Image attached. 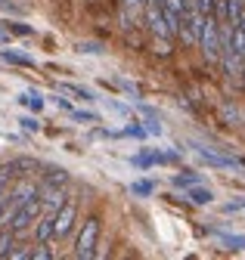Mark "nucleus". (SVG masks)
Wrapping results in <instances>:
<instances>
[{
	"instance_id": "f257e3e1",
	"label": "nucleus",
	"mask_w": 245,
	"mask_h": 260,
	"mask_svg": "<svg viewBox=\"0 0 245 260\" xmlns=\"http://www.w3.org/2000/svg\"><path fill=\"white\" fill-rule=\"evenodd\" d=\"M218 16L214 13H205V22H202V31H199V47L205 53V59L218 62L221 59V31H218Z\"/></svg>"
},
{
	"instance_id": "f03ea898",
	"label": "nucleus",
	"mask_w": 245,
	"mask_h": 260,
	"mask_svg": "<svg viewBox=\"0 0 245 260\" xmlns=\"http://www.w3.org/2000/svg\"><path fill=\"white\" fill-rule=\"evenodd\" d=\"M41 211H44L41 199H38V195H32V199H28L25 205H19V208L13 211V217L7 220V226H10L13 233H22V230H28V226H32V223L41 217Z\"/></svg>"
},
{
	"instance_id": "7ed1b4c3",
	"label": "nucleus",
	"mask_w": 245,
	"mask_h": 260,
	"mask_svg": "<svg viewBox=\"0 0 245 260\" xmlns=\"http://www.w3.org/2000/svg\"><path fill=\"white\" fill-rule=\"evenodd\" d=\"M97 239H100V220L90 217V220L84 223V230H81L78 242H75V257H81V260L94 257V254H97Z\"/></svg>"
},
{
	"instance_id": "20e7f679",
	"label": "nucleus",
	"mask_w": 245,
	"mask_h": 260,
	"mask_svg": "<svg viewBox=\"0 0 245 260\" xmlns=\"http://www.w3.org/2000/svg\"><path fill=\"white\" fill-rule=\"evenodd\" d=\"M75 217H78V205H75V202H63V208L53 214V236H56V239L69 236L72 226H75Z\"/></svg>"
},
{
	"instance_id": "39448f33",
	"label": "nucleus",
	"mask_w": 245,
	"mask_h": 260,
	"mask_svg": "<svg viewBox=\"0 0 245 260\" xmlns=\"http://www.w3.org/2000/svg\"><path fill=\"white\" fill-rule=\"evenodd\" d=\"M146 22L152 28V35H159V38H171V28L165 22V13H162V4H149L146 7Z\"/></svg>"
},
{
	"instance_id": "423d86ee",
	"label": "nucleus",
	"mask_w": 245,
	"mask_h": 260,
	"mask_svg": "<svg viewBox=\"0 0 245 260\" xmlns=\"http://www.w3.org/2000/svg\"><path fill=\"white\" fill-rule=\"evenodd\" d=\"M190 146L199 152V158L205 161V165H211V168H236V161L230 155H221V152H214V149H208L202 143H190Z\"/></svg>"
},
{
	"instance_id": "0eeeda50",
	"label": "nucleus",
	"mask_w": 245,
	"mask_h": 260,
	"mask_svg": "<svg viewBox=\"0 0 245 260\" xmlns=\"http://www.w3.org/2000/svg\"><path fill=\"white\" fill-rule=\"evenodd\" d=\"M63 202H66V195H63V189H59V186H44V199H41V205H44L50 214H56L59 208H63Z\"/></svg>"
},
{
	"instance_id": "6e6552de",
	"label": "nucleus",
	"mask_w": 245,
	"mask_h": 260,
	"mask_svg": "<svg viewBox=\"0 0 245 260\" xmlns=\"http://www.w3.org/2000/svg\"><path fill=\"white\" fill-rule=\"evenodd\" d=\"M47 174H44V186H59L63 189L66 183H69V171L66 168H44Z\"/></svg>"
},
{
	"instance_id": "1a4fd4ad",
	"label": "nucleus",
	"mask_w": 245,
	"mask_h": 260,
	"mask_svg": "<svg viewBox=\"0 0 245 260\" xmlns=\"http://www.w3.org/2000/svg\"><path fill=\"white\" fill-rule=\"evenodd\" d=\"M7 168H10V174H13V177H25L28 171H38L41 165H38L35 158H16L13 165H7Z\"/></svg>"
},
{
	"instance_id": "9d476101",
	"label": "nucleus",
	"mask_w": 245,
	"mask_h": 260,
	"mask_svg": "<svg viewBox=\"0 0 245 260\" xmlns=\"http://www.w3.org/2000/svg\"><path fill=\"white\" fill-rule=\"evenodd\" d=\"M35 236H38V242H50V239H53V214H47V217L38 223Z\"/></svg>"
},
{
	"instance_id": "9b49d317",
	"label": "nucleus",
	"mask_w": 245,
	"mask_h": 260,
	"mask_svg": "<svg viewBox=\"0 0 245 260\" xmlns=\"http://www.w3.org/2000/svg\"><path fill=\"white\" fill-rule=\"evenodd\" d=\"M59 90H63V93H72V96H81V100H87V103H94V93L84 90V87H78V84H59Z\"/></svg>"
},
{
	"instance_id": "f8f14e48",
	"label": "nucleus",
	"mask_w": 245,
	"mask_h": 260,
	"mask_svg": "<svg viewBox=\"0 0 245 260\" xmlns=\"http://www.w3.org/2000/svg\"><path fill=\"white\" fill-rule=\"evenodd\" d=\"M0 56H4L7 62H13V65H25V69H32V65H35V59H32V56H22V53H10V50H4Z\"/></svg>"
},
{
	"instance_id": "ddd939ff",
	"label": "nucleus",
	"mask_w": 245,
	"mask_h": 260,
	"mask_svg": "<svg viewBox=\"0 0 245 260\" xmlns=\"http://www.w3.org/2000/svg\"><path fill=\"white\" fill-rule=\"evenodd\" d=\"M19 103H22V106H28V109H35V112H41V109H44V100H41V93H35V90H32V93H25Z\"/></svg>"
},
{
	"instance_id": "4468645a",
	"label": "nucleus",
	"mask_w": 245,
	"mask_h": 260,
	"mask_svg": "<svg viewBox=\"0 0 245 260\" xmlns=\"http://www.w3.org/2000/svg\"><path fill=\"white\" fill-rule=\"evenodd\" d=\"M190 199H193L196 205H208V202L214 199V195H211L208 189H199V186H190Z\"/></svg>"
},
{
	"instance_id": "2eb2a0df",
	"label": "nucleus",
	"mask_w": 245,
	"mask_h": 260,
	"mask_svg": "<svg viewBox=\"0 0 245 260\" xmlns=\"http://www.w3.org/2000/svg\"><path fill=\"white\" fill-rule=\"evenodd\" d=\"M196 183H199V174H177L174 177V186H180V189H190Z\"/></svg>"
},
{
	"instance_id": "dca6fc26",
	"label": "nucleus",
	"mask_w": 245,
	"mask_h": 260,
	"mask_svg": "<svg viewBox=\"0 0 245 260\" xmlns=\"http://www.w3.org/2000/svg\"><path fill=\"white\" fill-rule=\"evenodd\" d=\"M13 254V233H4L0 236V257H10Z\"/></svg>"
},
{
	"instance_id": "f3484780",
	"label": "nucleus",
	"mask_w": 245,
	"mask_h": 260,
	"mask_svg": "<svg viewBox=\"0 0 245 260\" xmlns=\"http://www.w3.org/2000/svg\"><path fill=\"white\" fill-rule=\"evenodd\" d=\"M32 257H35V260H47V257H53V251H50L47 242H38V248L32 251Z\"/></svg>"
},
{
	"instance_id": "a211bd4d",
	"label": "nucleus",
	"mask_w": 245,
	"mask_h": 260,
	"mask_svg": "<svg viewBox=\"0 0 245 260\" xmlns=\"http://www.w3.org/2000/svg\"><path fill=\"white\" fill-rule=\"evenodd\" d=\"M221 242H224L227 248H242V251H245V236H221Z\"/></svg>"
},
{
	"instance_id": "6ab92c4d",
	"label": "nucleus",
	"mask_w": 245,
	"mask_h": 260,
	"mask_svg": "<svg viewBox=\"0 0 245 260\" xmlns=\"http://www.w3.org/2000/svg\"><path fill=\"white\" fill-rule=\"evenodd\" d=\"M7 25V31H13V35H32V28H28V25H19V22H4Z\"/></svg>"
},
{
	"instance_id": "aec40b11",
	"label": "nucleus",
	"mask_w": 245,
	"mask_h": 260,
	"mask_svg": "<svg viewBox=\"0 0 245 260\" xmlns=\"http://www.w3.org/2000/svg\"><path fill=\"white\" fill-rule=\"evenodd\" d=\"M72 118H75V121H87V124H97V121H100L94 112H75V109H72Z\"/></svg>"
},
{
	"instance_id": "412c9836",
	"label": "nucleus",
	"mask_w": 245,
	"mask_h": 260,
	"mask_svg": "<svg viewBox=\"0 0 245 260\" xmlns=\"http://www.w3.org/2000/svg\"><path fill=\"white\" fill-rule=\"evenodd\" d=\"M78 53H90V56H100L103 47L100 44H78Z\"/></svg>"
},
{
	"instance_id": "4be33fe9",
	"label": "nucleus",
	"mask_w": 245,
	"mask_h": 260,
	"mask_svg": "<svg viewBox=\"0 0 245 260\" xmlns=\"http://www.w3.org/2000/svg\"><path fill=\"white\" fill-rule=\"evenodd\" d=\"M224 211H227V214H236V211H245V199H236V202H227V205H224Z\"/></svg>"
},
{
	"instance_id": "5701e85b",
	"label": "nucleus",
	"mask_w": 245,
	"mask_h": 260,
	"mask_svg": "<svg viewBox=\"0 0 245 260\" xmlns=\"http://www.w3.org/2000/svg\"><path fill=\"white\" fill-rule=\"evenodd\" d=\"M134 192L137 195H149L152 192V183H134Z\"/></svg>"
},
{
	"instance_id": "b1692460",
	"label": "nucleus",
	"mask_w": 245,
	"mask_h": 260,
	"mask_svg": "<svg viewBox=\"0 0 245 260\" xmlns=\"http://www.w3.org/2000/svg\"><path fill=\"white\" fill-rule=\"evenodd\" d=\"M146 134H162V127H159V121H156V118L146 121Z\"/></svg>"
},
{
	"instance_id": "393cba45",
	"label": "nucleus",
	"mask_w": 245,
	"mask_h": 260,
	"mask_svg": "<svg viewBox=\"0 0 245 260\" xmlns=\"http://www.w3.org/2000/svg\"><path fill=\"white\" fill-rule=\"evenodd\" d=\"M19 124H22V127H25V130H38V127H41V124H38V121H35V118H22V121H19Z\"/></svg>"
},
{
	"instance_id": "a878e982",
	"label": "nucleus",
	"mask_w": 245,
	"mask_h": 260,
	"mask_svg": "<svg viewBox=\"0 0 245 260\" xmlns=\"http://www.w3.org/2000/svg\"><path fill=\"white\" fill-rule=\"evenodd\" d=\"M106 106H109L112 112H118V115H128V109H125V106H121V103H112V100H106Z\"/></svg>"
},
{
	"instance_id": "bb28decb",
	"label": "nucleus",
	"mask_w": 245,
	"mask_h": 260,
	"mask_svg": "<svg viewBox=\"0 0 245 260\" xmlns=\"http://www.w3.org/2000/svg\"><path fill=\"white\" fill-rule=\"evenodd\" d=\"M242 75H245V69H242Z\"/></svg>"
}]
</instances>
